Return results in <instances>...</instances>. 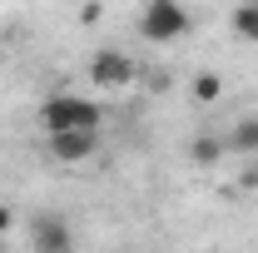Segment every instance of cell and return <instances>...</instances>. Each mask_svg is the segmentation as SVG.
<instances>
[{"label": "cell", "instance_id": "6da1fadb", "mask_svg": "<svg viewBox=\"0 0 258 253\" xmlns=\"http://www.w3.org/2000/svg\"><path fill=\"white\" fill-rule=\"evenodd\" d=\"M104 124V109H99V99L90 95H50L40 104V129L45 134H55V129H99Z\"/></svg>", "mask_w": 258, "mask_h": 253}, {"label": "cell", "instance_id": "7a4b0ae2", "mask_svg": "<svg viewBox=\"0 0 258 253\" xmlns=\"http://www.w3.org/2000/svg\"><path fill=\"white\" fill-rule=\"evenodd\" d=\"M139 35H144L149 45H174V40L189 35V10H184L179 0H149V5L139 10Z\"/></svg>", "mask_w": 258, "mask_h": 253}, {"label": "cell", "instance_id": "3957f363", "mask_svg": "<svg viewBox=\"0 0 258 253\" xmlns=\"http://www.w3.org/2000/svg\"><path fill=\"white\" fill-rule=\"evenodd\" d=\"M90 85L95 90H129V85H139V60L114 50V45H104V50L90 55Z\"/></svg>", "mask_w": 258, "mask_h": 253}, {"label": "cell", "instance_id": "277c9868", "mask_svg": "<svg viewBox=\"0 0 258 253\" xmlns=\"http://www.w3.org/2000/svg\"><path fill=\"white\" fill-rule=\"evenodd\" d=\"M45 154L55 164H90L99 154V129H55L45 134Z\"/></svg>", "mask_w": 258, "mask_h": 253}, {"label": "cell", "instance_id": "5b68a950", "mask_svg": "<svg viewBox=\"0 0 258 253\" xmlns=\"http://www.w3.org/2000/svg\"><path fill=\"white\" fill-rule=\"evenodd\" d=\"M30 243H35L40 253H70L75 233H70L64 214H35V223H30Z\"/></svg>", "mask_w": 258, "mask_h": 253}, {"label": "cell", "instance_id": "8992f818", "mask_svg": "<svg viewBox=\"0 0 258 253\" xmlns=\"http://www.w3.org/2000/svg\"><path fill=\"white\" fill-rule=\"evenodd\" d=\"M228 154V144H224V134H209V129H199L189 139V159L199 164V169H214L219 159Z\"/></svg>", "mask_w": 258, "mask_h": 253}, {"label": "cell", "instance_id": "52a82bcc", "mask_svg": "<svg viewBox=\"0 0 258 253\" xmlns=\"http://www.w3.org/2000/svg\"><path fill=\"white\" fill-rule=\"evenodd\" d=\"M224 144L233 149V154H258V114H243V119H233V129L224 134Z\"/></svg>", "mask_w": 258, "mask_h": 253}, {"label": "cell", "instance_id": "ba28073f", "mask_svg": "<svg viewBox=\"0 0 258 253\" xmlns=\"http://www.w3.org/2000/svg\"><path fill=\"white\" fill-rule=\"evenodd\" d=\"M189 99H194V104H219V99H224V75L199 70V75L189 80Z\"/></svg>", "mask_w": 258, "mask_h": 253}, {"label": "cell", "instance_id": "9c48e42d", "mask_svg": "<svg viewBox=\"0 0 258 253\" xmlns=\"http://www.w3.org/2000/svg\"><path fill=\"white\" fill-rule=\"evenodd\" d=\"M233 35L248 40V45H258V0H243V5L233 10Z\"/></svg>", "mask_w": 258, "mask_h": 253}, {"label": "cell", "instance_id": "30bf717a", "mask_svg": "<svg viewBox=\"0 0 258 253\" xmlns=\"http://www.w3.org/2000/svg\"><path fill=\"white\" fill-rule=\"evenodd\" d=\"M10 223H15V214H10V209L0 204V238H5V228H10Z\"/></svg>", "mask_w": 258, "mask_h": 253}, {"label": "cell", "instance_id": "8fae6325", "mask_svg": "<svg viewBox=\"0 0 258 253\" xmlns=\"http://www.w3.org/2000/svg\"><path fill=\"white\" fill-rule=\"evenodd\" d=\"M0 253H5V238H0Z\"/></svg>", "mask_w": 258, "mask_h": 253}]
</instances>
